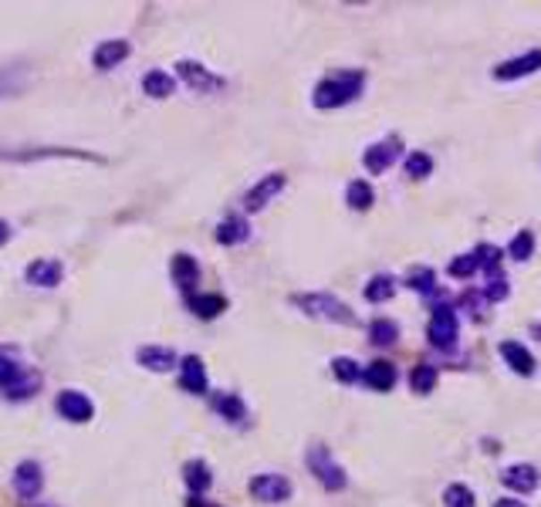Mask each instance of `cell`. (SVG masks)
Here are the masks:
<instances>
[{
    "mask_svg": "<svg viewBox=\"0 0 541 507\" xmlns=\"http://www.w3.org/2000/svg\"><path fill=\"white\" fill-rule=\"evenodd\" d=\"M362 85H366V75H362V72H335V75L322 78V81L315 85L311 102H315V108L349 106L352 98L362 95Z\"/></svg>",
    "mask_w": 541,
    "mask_h": 507,
    "instance_id": "6da1fadb",
    "label": "cell"
},
{
    "mask_svg": "<svg viewBox=\"0 0 541 507\" xmlns=\"http://www.w3.org/2000/svg\"><path fill=\"white\" fill-rule=\"evenodd\" d=\"M294 305L301 308L309 318H318V322H332V325H356V315L352 308L339 301L335 294H325V292H315V294H294L292 298Z\"/></svg>",
    "mask_w": 541,
    "mask_h": 507,
    "instance_id": "7a4b0ae2",
    "label": "cell"
},
{
    "mask_svg": "<svg viewBox=\"0 0 541 507\" xmlns=\"http://www.w3.org/2000/svg\"><path fill=\"white\" fill-rule=\"evenodd\" d=\"M427 338H430L433 349H440V352L457 349V338H461V322H457V311H453V305H444V301H436V305H433L430 325H427Z\"/></svg>",
    "mask_w": 541,
    "mask_h": 507,
    "instance_id": "3957f363",
    "label": "cell"
},
{
    "mask_svg": "<svg viewBox=\"0 0 541 507\" xmlns=\"http://www.w3.org/2000/svg\"><path fill=\"white\" fill-rule=\"evenodd\" d=\"M305 463H309V470L318 480H322L325 491H342L345 484H349V477H345V470H342L339 463L332 461V453H328V446L322 444H311L309 453H305Z\"/></svg>",
    "mask_w": 541,
    "mask_h": 507,
    "instance_id": "277c9868",
    "label": "cell"
},
{
    "mask_svg": "<svg viewBox=\"0 0 541 507\" xmlns=\"http://www.w3.org/2000/svg\"><path fill=\"white\" fill-rule=\"evenodd\" d=\"M176 72H180V78H183L186 85L193 89L197 95H210V92H220L227 81L220 75H214L207 64H200V62H190V58H183V62L176 64Z\"/></svg>",
    "mask_w": 541,
    "mask_h": 507,
    "instance_id": "5b68a950",
    "label": "cell"
},
{
    "mask_svg": "<svg viewBox=\"0 0 541 507\" xmlns=\"http://www.w3.org/2000/svg\"><path fill=\"white\" fill-rule=\"evenodd\" d=\"M400 153H402V139L386 136L383 142H376V146H369V149L362 153V166L369 169L372 176H379V173H386V169L400 159Z\"/></svg>",
    "mask_w": 541,
    "mask_h": 507,
    "instance_id": "8992f818",
    "label": "cell"
},
{
    "mask_svg": "<svg viewBox=\"0 0 541 507\" xmlns=\"http://www.w3.org/2000/svg\"><path fill=\"white\" fill-rule=\"evenodd\" d=\"M250 494L264 504H281L292 497V480L281 474H258L250 480Z\"/></svg>",
    "mask_w": 541,
    "mask_h": 507,
    "instance_id": "52a82bcc",
    "label": "cell"
},
{
    "mask_svg": "<svg viewBox=\"0 0 541 507\" xmlns=\"http://www.w3.org/2000/svg\"><path fill=\"white\" fill-rule=\"evenodd\" d=\"M281 190H284V173H267L261 183H254L248 190V197H244V210H248V214H258V210H264L267 203L278 197Z\"/></svg>",
    "mask_w": 541,
    "mask_h": 507,
    "instance_id": "ba28073f",
    "label": "cell"
},
{
    "mask_svg": "<svg viewBox=\"0 0 541 507\" xmlns=\"http://www.w3.org/2000/svg\"><path fill=\"white\" fill-rule=\"evenodd\" d=\"M55 406H58V413H62L68 423H89L95 416L92 400H89L85 393H78V389H64L62 396L55 400Z\"/></svg>",
    "mask_w": 541,
    "mask_h": 507,
    "instance_id": "9c48e42d",
    "label": "cell"
},
{
    "mask_svg": "<svg viewBox=\"0 0 541 507\" xmlns=\"http://www.w3.org/2000/svg\"><path fill=\"white\" fill-rule=\"evenodd\" d=\"M541 68V51H525V55H518V58H511V62H501L495 68V78L497 81H514V78H525V75H535Z\"/></svg>",
    "mask_w": 541,
    "mask_h": 507,
    "instance_id": "30bf717a",
    "label": "cell"
},
{
    "mask_svg": "<svg viewBox=\"0 0 541 507\" xmlns=\"http://www.w3.org/2000/svg\"><path fill=\"white\" fill-rule=\"evenodd\" d=\"M41 487H45V474H41V463H34V461L17 463V470H14V491L21 494L24 501H34V497L41 494Z\"/></svg>",
    "mask_w": 541,
    "mask_h": 507,
    "instance_id": "8fae6325",
    "label": "cell"
},
{
    "mask_svg": "<svg viewBox=\"0 0 541 507\" xmlns=\"http://www.w3.org/2000/svg\"><path fill=\"white\" fill-rule=\"evenodd\" d=\"M62 275H64V267H62V261H55V258L31 261L28 264V271H24L28 284H38V288H55V284L62 281Z\"/></svg>",
    "mask_w": 541,
    "mask_h": 507,
    "instance_id": "7c38bea8",
    "label": "cell"
},
{
    "mask_svg": "<svg viewBox=\"0 0 541 507\" xmlns=\"http://www.w3.org/2000/svg\"><path fill=\"white\" fill-rule=\"evenodd\" d=\"M136 362L149 372H170L180 362V355L173 352V349H163V345H142L139 352H136Z\"/></svg>",
    "mask_w": 541,
    "mask_h": 507,
    "instance_id": "4fadbf2b",
    "label": "cell"
},
{
    "mask_svg": "<svg viewBox=\"0 0 541 507\" xmlns=\"http://www.w3.org/2000/svg\"><path fill=\"white\" fill-rule=\"evenodd\" d=\"M180 385H183L186 393H193V396L207 393V369H203V362L197 355L180 359Z\"/></svg>",
    "mask_w": 541,
    "mask_h": 507,
    "instance_id": "5bb4252c",
    "label": "cell"
},
{
    "mask_svg": "<svg viewBox=\"0 0 541 507\" xmlns=\"http://www.w3.org/2000/svg\"><path fill=\"white\" fill-rule=\"evenodd\" d=\"M497 352H501V359H504L518 376H535V355L528 352L521 342H511L508 338V342L497 345Z\"/></svg>",
    "mask_w": 541,
    "mask_h": 507,
    "instance_id": "9a60e30c",
    "label": "cell"
},
{
    "mask_svg": "<svg viewBox=\"0 0 541 507\" xmlns=\"http://www.w3.org/2000/svg\"><path fill=\"white\" fill-rule=\"evenodd\" d=\"M501 480H504V487H511V491H521V494H531L541 484L538 470H535L531 463H511L508 470L501 474Z\"/></svg>",
    "mask_w": 541,
    "mask_h": 507,
    "instance_id": "2e32d148",
    "label": "cell"
},
{
    "mask_svg": "<svg viewBox=\"0 0 541 507\" xmlns=\"http://www.w3.org/2000/svg\"><path fill=\"white\" fill-rule=\"evenodd\" d=\"M129 41H102V45L95 47L92 55V64L98 72H108V68H115V64H123L129 58Z\"/></svg>",
    "mask_w": 541,
    "mask_h": 507,
    "instance_id": "e0dca14e",
    "label": "cell"
},
{
    "mask_svg": "<svg viewBox=\"0 0 541 507\" xmlns=\"http://www.w3.org/2000/svg\"><path fill=\"white\" fill-rule=\"evenodd\" d=\"M362 383L376 389V393H389L396 385V366L379 359V362H369V369H362Z\"/></svg>",
    "mask_w": 541,
    "mask_h": 507,
    "instance_id": "ac0fdd59",
    "label": "cell"
},
{
    "mask_svg": "<svg viewBox=\"0 0 541 507\" xmlns=\"http://www.w3.org/2000/svg\"><path fill=\"white\" fill-rule=\"evenodd\" d=\"M248 237H250V224L244 216H227V220L216 224V244L237 247V244H244Z\"/></svg>",
    "mask_w": 541,
    "mask_h": 507,
    "instance_id": "d6986e66",
    "label": "cell"
},
{
    "mask_svg": "<svg viewBox=\"0 0 541 507\" xmlns=\"http://www.w3.org/2000/svg\"><path fill=\"white\" fill-rule=\"evenodd\" d=\"M142 92L149 95V98H170V95L176 92V78H173L170 72L153 68L149 75L142 78Z\"/></svg>",
    "mask_w": 541,
    "mask_h": 507,
    "instance_id": "ffe728a7",
    "label": "cell"
},
{
    "mask_svg": "<svg viewBox=\"0 0 541 507\" xmlns=\"http://www.w3.org/2000/svg\"><path fill=\"white\" fill-rule=\"evenodd\" d=\"M183 480H186V487L197 494V497L210 491V484H214V477H210V467H207L203 461H190V463H186V467H183Z\"/></svg>",
    "mask_w": 541,
    "mask_h": 507,
    "instance_id": "44dd1931",
    "label": "cell"
},
{
    "mask_svg": "<svg viewBox=\"0 0 541 507\" xmlns=\"http://www.w3.org/2000/svg\"><path fill=\"white\" fill-rule=\"evenodd\" d=\"M214 410L224 419H231V423H244L248 419V406H244V400L237 396V393H220V396H214Z\"/></svg>",
    "mask_w": 541,
    "mask_h": 507,
    "instance_id": "7402d4cb",
    "label": "cell"
},
{
    "mask_svg": "<svg viewBox=\"0 0 541 507\" xmlns=\"http://www.w3.org/2000/svg\"><path fill=\"white\" fill-rule=\"evenodd\" d=\"M173 277H176V284H180L183 292H190V288L197 284V277H200V267H197V261H193L190 254H176V258H173Z\"/></svg>",
    "mask_w": 541,
    "mask_h": 507,
    "instance_id": "603a6c76",
    "label": "cell"
},
{
    "mask_svg": "<svg viewBox=\"0 0 541 507\" xmlns=\"http://www.w3.org/2000/svg\"><path fill=\"white\" fill-rule=\"evenodd\" d=\"M190 308H193V315H200V318H216L224 308H227V298L224 294H193L190 298Z\"/></svg>",
    "mask_w": 541,
    "mask_h": 507,
    "instance_id": "cb8c5ba5",
    "label": "cell"
},
{
    "mask_svg": "<svg viewBox=\"0 0 541 507\" xmlns=\"http://www.w3.org/2000/svg\"><path fill=\"white\" fill-rule=\"evenodd\" d=\"M406 288L417 294H427V298H436V275H433V267H413L406 275Z\"/></svg>",
    "mask_w": 541,
    "mask_h": 507,
    "instance_id": "d4e9b609",
    "label": "cell"
},
{
    "mask_svg": "<svg viewBox=\"0 0 541 507\" xmlns=\"http://www.w3.org/2000/svg\"><path fill=\"white\" fill-rule=\"evenodd\" d=\"M372 200H376V190L369 186V180H352L349 190H345V203L352 210H369Z\"/></svg>",
    "mask_w": 541,
    "mask_h": 507,
    "instance_id": "484cf974",
    "label": "cell"
},
{
    "mask_svg": "<svg viewBox=\"0 0 541 507\" xmlns=\"http://www.w3.org/2000/svg\"><path fill=\"white\" fill-rule=\"evenodd\" d=\"M366 301H372V305H383V301H389L393 294H396V281L389 275H376L369 277V284H366Z\"/></svg>",
    "mask_w": 541,
    "mask_h": 507,
    "instance_id": "4316f807",
    "label": "cell"
},
{
    "mask_svg": "<svg viewBox=\"0 0 541 507\" xmlns=\"http://www.w3.org/2000/svg\"><path fill=\"white\" fill-rule=\"evenodd\" d=\"M369 338H372V345L389 349V345H396V338H400V325L389 322V318H376V322L369 325Z\"/></svg>",
    "mask_w": 541,
    "mask_h": 507,
    "instance_id": "83f0119b",
    "label": "cell"
},
{
    "mask_svg": "<svg viewBox=\"0 0 541 507\" xmlns=\"http://www.w3.org/2000/svg\"><path fill=\"white\" fill-rule=\"evenodd\" d=\"M24 376H28V369H24L21 362L7 359V355H0V389H4V396H7V393H11Z\"/></svg>",
    "mask_w": 541,
    "mask_h": 507,
    "instance_id": "f1b7e54d",
    "label": "cell"
},
{
    "mask_svg": "<svg viewBox=\"0 0 541 507\" xmlns=\"http://www.w3.org/2000/svg\"><path fill=\"white\" fill-rule=\"evenodd\" d=\"M501 250H497L495 244H480L478 250H474V261H478V271H484V275L491 277V275H497L501 271Z\"/></svg>",
    "mask_w": 541,
    "mask_h": 507,
    "instance_id": "f546056e",
    "label": "cell"
},
{
    "mask_svg": "<svg viewBox=\"0 0 541 507\" xmlns=\"http://www.w3.org/2000/svg\"><path fill=\"white\" fill-rule=\"evenodd\" d=\"M436 379H440V376H436V369L423 362V366H417V369H413V376H410V389H413V393H419V396H427V393H433V389H436Z\"/></svg>",
    "mask_w": 541,
    "mask_h": 507,
    "instance_id": "4dcf8cb0",
    "label": "cell"
},
{
    "mask_svg": "<svg viewBox=\"0 0 541 507\" xmlns=\"http://www.w3.org/2000/svg\"><path fill=\"white\" fill-rule=\"evenodd\" d=\"M332 372H335V379L345 385H352L362 379V369H359L356 359H349V355H339V359H332Z\"/></svg>",
    "mask_w": 541,
    "mask_h": 507,
    "instance_id": "1f68e13d",
    "label": "cell"
},
{
    "mask_svg": "<svg viewBox=\"0 0 541 507\" xmlns=\"http://www.w3.org/2000/svg\"><path fill=\"white\" fill-rule=\"evenodd\" d=\"M531 254H535V233L518 231L514 233V241L508 244V258H514V261H528Z\"/></svg>",
    "mask_w": 541,
    "mask_h": 507,
    "instance_id": "d6a6232c",
    "label": "cell"
},
{
    "mask_svg": "<svg viewBox=\"0 0 541 507\" xmlns=\"http://www.w3.org/2000/svg\"><path fill=\"white\" fill-rule=\"evenodd\" d=\"M433 173V156L417 149V153L406 156V176H413V180H423V176H430Z\"/></svg>",
    "mask_w": 541,
    "mask_h": 507,
    "instance_id": "836d02e7",
    "label": "cell"
},
{
    "mask_svg": "<svg viewBox=\"0 0 541 507\" xmlns=\"http://www.w3.org/2000/svg\"><path fill=\"white\" fill-rule=\"evenodd\" d=\"M480 294H484L487 301H504V298L511 294L508 275H501V271H497V275H491V277H487V284L480 288Z\"/></svg>",
    "mask_w": 541,
    "mask_h": 507,
    "instance_id": "e575fe53",
    "label": "cell"
},
{
    "mask_svg": "<svg viewBox=\"0 0 541 507\" xmlns=\"http://www.w3.org/2000/svg\"><path fill=\"white\" fill-rule=\"evenodd\" d=\"M444 504L447 507H474V491L467 484H450L444 491Z\"/></svg>",
    "mask_w": 541,
    "mask_h": 507,
    "instance_id": "d590c367",
    "label": "cell"
},
{
    "mask_svg": "<svg viewBox=\"0 0 541 507\" xmlns=\"http://www.w3.org/2000/svg\"><path fill=\"white\" fill-rule=\"evenodd\" d=\"M450 277H457V281H467L470 275H478V261H474V254H461V258H453L450 261Z\"/></svg>",
    "mask_w": 541,
    "mask_h": 507,
    "instance_id": "8d00e7d4",
    "label": "cell"
},
{
    "mask_svg": "<svg viewBox=\"0 0 541 507\" xmlns=\"http://www.w3.org/2000/svg\"><path fill=\"white\" fill-rule=\"evenodd\" d=\"M484 301H487V298H484V294H480V292H467L464 298H461V305L470 308V315H474V318H478V315H480V308H484Z\"/></svg>",
    "mask_w": 541,
    "mask_h": 507,
    "instance_id": "74e56055",
    "label": "cell"
},
{
    "mask_svg": "<svg viewBox=\"0 0 541 507\" xmlns=\"http://www.w3.org/2000/svg\"><path fill=\"white\" fill-rule=\"evenodd\" d=\"M495 507H528L525 501H514V497H501Z\"/></svg>",
    "mask_w": 541,
    "mask_h": 507,
    "instance_id": "f35d334b",
    "label": "cell"
},
{
    "mask_svg": "<svg viewBox=\"0 0 541 507\" xmlns=\"http://www.w3.org/2000/svg\"><path fill=\"white\" fill-rule=\"evenodd\" d=\"M7 237H11V227H7V220H0V247L7 244Z\"/></svg>",
    "mask_w": 541,
    "mask_h": 507,
    "instance_id": "ab89813d",
    "label": "cell"
},
{
    "mask_svg": "<svg viewBox=\"0 0 541 507\" xmlns=\"http://www.w3.org/2000/svg\"><path fill=\"white\" fill-rule=\"evenodd\" d=\"M531 332H535V338H541V322H538V325H531Z\"/></svg>",
    "mask_w": 541,
    "mask_h": 507,
    "instance_id": "60d3db41",
    "label": "cell"
}]
</instances>
